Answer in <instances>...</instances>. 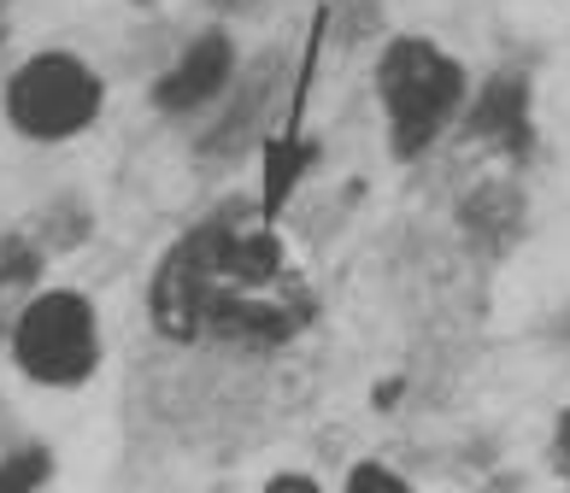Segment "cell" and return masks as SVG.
<instances>
[{
  "label": "cell",
  "instance_id": "cell-1",
  "mask_svg": "<svg viewBox=\"0 0 570 493\" xmlns=\"http://www.w3.org/2000/svg\"><path fill=\"white\" fill-rule=\"evenodd\" d=\"M147 312L165 341L213 335L229 347H283L306 329L312 294L288 270L271 229L213 218L159 259Z\"/></svg>",
  "mask_w": 570,
  "mask_h": 493
},
{
  "label": "cell",
  "instance_id": "cell-2",
  "mask_svg": "<svg viewBox=\"0 0 570 493\" xmlns=\"http://www.w3.org/2000/svg\"><path fill=\"white\" fill-rule=\"evenodd\" d=\"M376 95H383V112H389L394 154L412 159L448 130L453 112L464 106V66L424 36H400L389 41L383 66H376Z\"/></svg>",
  "mask_w": 570,
  "mask_h": 493
},
{
  "label": "cell",
  "instance_id": "cell-3",
  "mask_svg": "<svg viewBox=\"0 0 570 493\" xmlns=\"http://www.w3.org/2000/svg\"><path fill=\"white\" fill-rule=\"evenodd\" d=\"M7 353L36 388H82L100 371V317L89 294L77 288L30 294L7 329Z\"/></svg>",
  "mask_w": 570,
  "mask_h": 493
},
{
  "label": "cell",
  "instance_id": "cell-4",
  "mask_svg": "<svg viewBox=\"0 0 570 493\" xmlns=\"http://www.w3.org/2000/svg\"><path fill=\"white\" fill-rule=\"evenodd\" d=\"M100 71L77 53H30L7 82V124L24 141H71L100 118Z\"/></svg>",
  "mask_w": 570,
  "mask_h": 493
},
{
  "label": "cell",
  "instance_id": "cell-5",
  "mask_svg": "<svg viewBox=\"0 0 570 493\" xmlns=\"http://www.w3.org/2000/svg\"><path fill=\"white\" fill-rule=\"evenodd\" d=\"M229 71H236V48H229V36L213 30V36H200L195 48H183L177 66L154 82V106H159V112H171V118L200 112V106L229 82Z\"/></svg>",
  "mask_w": 570,
  "mask_h": 493
},
{
  "label": "cell",
  "instance_id": "cell-6",
  "mask_svg": "<svg viewBox=\"0 0 570 493\" xmlns=\"http://www.w3.org/2000/svg\"><path fill=\"white\" fill-rule=\"evenodd\" d=\"M471 136L482 141H500L523 154L530 147V82L518 71H500L476 89V106H471Z\"/></svg>",
  "mask_w": 570,
  "mask_h": 493
},
{
  "label": "cell",
  "instance_id": "cell-7",
  "mask_svg": "<svg viewBox=\"0 0 570 493\" xmlns=\"http://www.w3.org/2000/svg\"><path fill=\"white\" fill-rule=\"evenodd\" d=\"M53 476V453L48 446H12L0 459V493H41Z\"/></svg>",
  "mask_w": 570,
  "mask_h": 493
},
{
  "label": "cell",
  "instance_id": "cell-8",
  "mask_svg": "<svg viewBox=\"0 0 570 493\" xmlns=\"http://www.w3.org/2000/svg\"><path fill=\"white\" fill-rule=\"evenodd\" d=\"M342 493H412V482L400 476V470H389L383 459H365L347 470V487Z\"/></svg>",
  "mask_w": 570,
  "mask_h": 493
},
{
  "label": "cell",
  "instance_id": "cell-9",
  "mask_svg": "<svg viewBox=\"0 0 570 493\" xmlns=\"http://www.w3.org/2000/svg\"><path fill=\"white\" fill-rule=\"evenodd\" d=\"M553 470L570 482V405H564L559 423H553Z\"/></svg>",
  "mask_w": 570,
  "mask_h": 493
},
{
  "label": "cell",
  "instance_id": "cell-10",
  "mask_svg": "<svg viewBox=\"0 0 570 493\" xmlns=\"http://www.w3.org/2000/svg\"><path fill=\"white\" fill-rule=\"evenodd\" d=\"M265 493H324L312 476H301V470H283V476H271L265 482Z\"/></svg>",
  "mask_w": 570,
  "mask_h": 493
},
{
  "label": "cell",
  "instance_id": "cell-11",
  "mask_svg": "<svg viewBox=\"0 0 570 493\" xmlns=\"http://www.w3.org/2000/svg\"><path fill=\"white\" fill-rule=\"evenodd\" d=\"M0 36H7V0H0Z\"/></svg>",
  "mask_w": 570,
  "mask_h": 493
},
{
  "label": "cell",
  "instance_id": "cell-12",
  "mask_svg": "<svg viewBox=\"0 0 570 493\" xmlns=\"http://www.w3.org/2000/svg\"><path fill=\"white\" fill-rule=\"evenodd\" d=\"M0 341H7V306H0Z\"/></svg>",
  "mask_w": 570,
  "mask_h": 493
}]
</instances>
